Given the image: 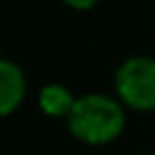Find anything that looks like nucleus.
Returning a JSON list of instances; mask_svg holds the SVG:
<instances>
[{
    "instance_id": "39448f33",
    "label": "nucleus",
    "mask_w": 155,
    "mask_h": 155,
    "mask_svg": "<svg viewBox=\"0 0 155 155\" xmlns=\"http://www.w3.org/2000/svg\"><path fill=\"white\" fill-rule=\"evenodd\" d=\"M98 0H64V5H68L71 9H78V12H87L96 5Z\"/></svg>"
},
{
    "instance_id": "7ed1b4c3",
    "label": "nucleus",
    "mask_w": 155,
    "mask_h": 155,
    "mask_svg": "<svg viewBox=\"0 0 155 155\" xmlns=\"http://www.w3.org/2000/svg\"><path fill=\"white\" fill-rule=\"evenodd\" d=\"M28 96V80L23 68L12 59H0V114L12 116L18 112Z\"/></svg>"
},
{
    "instance_id": "20e7f679",
    "label": "nucleus",
    "mask_w": 155,
    "mask_h": 155,
    "mask_svg": "<svg viewBox=\"0 0 155 155\" xmlns=\"http://www.w3.org/2000/svg\"><path fill=\"white\" fill-rule=\"evenodd\" d=\"M75 101L78 96H73L71 89L59 82H48L39 91V110L50 119H64L66 121Z\"/></svg>"
},
{
    "instance_id": "f03ea898",
    "label": "nucleus",
    "mask_w": 155,
    "mask_h": 155,
    "mask_svg": "<svg viewBox=\"0 0 155 155\" xmlns=\"http://www.w3.org/2000/svg\"><path fill=\"white\" fill-rule=\"evenodd\" d=\"M114 91L126 110L155 112V57L135 55L114 73Z\"/></svg>"
},
{
    "instance_id": "f257e3e1",
    "label": "nucleus",
    "mask_w": 155,
    "mask_h": 155,
    "mask_svg": "<svg viewBox=\"0 0 155 155\" xmlns=\"http://www.w3.org/2000/svg\"><path fill=\"white\" fill-rule=\"evenodd\" d=\"M126 121V107L116 96L91 91L78 96L66 119V128L73 135V139L82 141V144L105 146L123 135Z\"/></svg>"
}]
</instances>
